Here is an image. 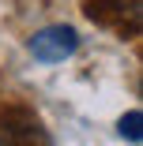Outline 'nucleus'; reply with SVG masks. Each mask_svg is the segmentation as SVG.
Here are the masks:
<instances>
[{
    "label": "nucleus",
    "instance_id": "obj_1",
    "mask_svg": "<svg viewBox=\"0 0 143 146\" xmlns=\"http://www.w3.org/2000/svg\"><path fill=\"white\" fill-rule=\"evenodd\" d=\"M26 49H30V56L42 60V64H64L68 56H75V49H79V34H75V26L53 23V26L34 30L30 41H26Z\"/></svg>",
    "mask_w": 143,
    "mask_h": 146
},
{
    "label": "nucleus",
    "instance_id": "obj_2",
    "mask_svg": "<svg viewBox=\"0 0 143 146\" xmlns=\"http://www.w3.org/2000/svg\"><path fill=\"white\" fill-rule=\"evenodd\" d=\"M117 131H121V139L139 142V139H143V112H139V109L124 112V116H121V124H117Z\"/></svg>",
    "mask_w": 143,
    "mask_h": 146
},
{
    "label": "nucleus",
    "instance_id": "obj_3",
    "mask_svg": "<svg viewBox=\"0 0 143 146\" xmlns=\"http://www.w3.org/2000/svg\"><path fill=\"white\" fill-rule=\"evenodd\" d=\"M0 146H8V142H0Z\"/></svg>",
    "mask_w": 143,
    "mask_h": 146
}]
</instances>
